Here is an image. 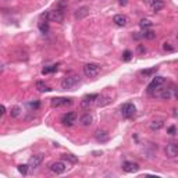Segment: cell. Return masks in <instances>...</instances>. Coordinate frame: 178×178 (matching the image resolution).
<instances>
[{"mask_svg": "<svg viewBox=\"0 0 178 178\" xmlns=\"http://www.w3.org/2000/svg\"><path fill=\"white\" fill-rule=\"evenodd\" d=\"M166 156L170 159L178 156V143H168L166 146Z\"/></svg>", "mask_w": 178, "mask_h": 178, "instance_id": "cell-9", "label": "cell"}, {"mask_svg": "<svg viewBox=\"0 0 178 178\" xmlns=\"http://www.w3.org/2000/svg\"><path fill=\"white\" fill-rule=\"evenodd\" d=\"M50 105H52V107H60V106L71 105V100L65 99V97H54V99H52Z\"/></svg>", "mask_w": 178, "mask_h": 178, "instance_id": "cell-10", "label": "cell"}, {"mask_svg": "<svg viewBox=\"0 0 178 178\" xmlns=\"http://www.w3.org/2000/svg\"><path fill=\"white\" fill-rule=\"evenodd\" d=\"M152 8H153V11H160L163 7H164V3H163L162 0H154V1H152Z\"/></svg>", "mask_w": 178, "mask_h": 178, "instance_id": "cell-19", "label": "cell"}, {"mask_svg": "<svg viewBox=\"0 0 178 178\" xmlns=\"http://www.w3.org/2000/svg\"><path fill=\"white\" fill-rule=\"evenodd\" d=\"M167 134H170V135H175L177 134V128H175V125H171L167 128Z\"/></svg>", "mask_w": 178, "mask_h": 178, "instance_id": "cell-31", "label": "cell"}, {"mask_svg": "<svg viewBox=\"0 0 178 178\" xmlns=\"http://www.w3.org/2000/svg\"><path fill=\"white\" fill-rule=\"evenodd\" d=\"M39 31H41L42 33H47L49 32V24L46 22V21H41V22H39Z\"/></svg>", "mask_w": 178, "mask_h": 178, "instance_id": "cell-24", "label": "cell"}, {"mask_svg": "<svg viewBox=\"0 0 178 178\" xmlns=\"http://www.w3.org/2000/svg\"><path fill=\"white\" fill-rule=\"evenodd\" d=\"M163 124H164L163 120H154V121L150 122V130L152 131H159L163 127Z\"/></svg>", "mask_w": 178, "mask_h": 178, "instance_id": "cell-17", "label": "cell"}, {"mask_svg": "<svg viewBox=\"0 0 178 178\" xmlns=\"http://www.w3.org/2000/svg\"><path fill=\"white\" fill-rule=\"evenodd\" d=\"M100 73V65L95 64V63H89V64L84 65V74L88 78H95Z\"/></svg>", "mask_w": 178, "mask_h": 178, "instance_id": "cell-2", "label": "cell"}, {"mask_svg": "<svg viewBox=\"0 0 178 178\" xmlns=\"http://www.w3.org/2000/svg\"><path fill=\"white\" fill-rule=\"evenodd\" d=\"M36 89L39 90V92H50V90H52V88H50V86H47L44 82H42V81H38L36 82Z\"/></svg>", "mask_w": 178, "mask_h": 178, "instance_id": "cell-16", "label": "cell"}, {"mask_svg": "<svg viewBox=\"0 0 178 178\" xmlns=\"http://www.w3.org/2000/svg\"><path fill=\"white\" fill-rule=\"evenodd\" d=\"M135 111H136V109L132 103H125L121 106V114L124 118H132L135 116Z\"/></svg>", "mask_w": 178, "mask_h": 178, "instance_id": "cell-4", "label": "cell"}, {"mask_svg": "<svg viewBox=\"0 0 178 178\" xmlns=\"http://www.w3.org/2000/svg\"><path fill=\"white\" fill-rule=\"evenodd\" d=\"M28 167H29V166H25V164H20V166H18V171H20L22 175H25L27 173H28Z\"/></svg>", "mask_w": 178, "mask_h": 178, "instance_id": "cell-30", "label": "cell"}, {"mask_svg": "<svg viewBox=\"0 0 178 178\" xmlns=\"http://www.w3.org/2000/svg\"><path fill=\"white\" fill-rule=\"evenodd\" d=\"M79 84H81V77L77 75V74H73V75H67V77L61 81V88L64 89V90H73V89H75Z\"/></svg>", "mask_w": 178, "mask_h": 178, "instance_id": "cell-1", "label": "cell"}, {"mask_svg": "<svg viewBox=\"0 0 178 178\" xmlns=\"http://www.w3.org/2000/svg\"><path fill=\"white\" fill-rule=\"evenodd\" d=\"M163 49H164V50H168V52H171V50H173V46H170V43H164L163 44Z\"/></svg>", "mask_w": 178, "mask_h": 178, "instance_id": "cell-33", "label": "cell"}, {"mask_svg": "<svg viewBox=\"0 0 178 178\" xmlns=\"http://www.w3.org/2000/svg\"><path fill=\"white\" fill-rule=\"evenodd\" d=\"M95 138H96L99 142H106L109 139V134L103 130H97L96 132H95Z\"/></svg>", "mask_w": 178, "mask_h": 178, "instance_id": "cell-15", "label": "cell"}, {"mask_svg": "<svg viewBox=\"0 0 178 178\" xmlns=\"http://www.w3.org/2000/svg\"><path fill=\"white\" fill-rule=\"evenodd\" d=\"M50 170H52L54 174H63V173L67 170V166H65V163H63V162H54L50 164Z\"/></svg>", "mask_w": 178, "mask_h": 178, "instance_id": "cell-8", "label": "cell"}, {"mask_svg": "<svg viewBox=\"0 0 178 178\" xmlns=\"http://www.w3.org/2000/svg\"><path fill=\"white\" fill-rule=\"evenodd\" d=\"M110 102H111V99H110V97H107V96L99 97V99H97V106H99V107H103V106L109 105Z\"/></svg>", "mask_w": 178, "mask_h": 178, "instance_id": "cell-21", "label": "cell"}, {"mask_svg": "<svg viewBox=\"0 0 178 178\" xmlns=\"http://www.w3.org/2000/svg\"><path fill=\"white\" fill-rule=\"evenodd\" d=\"M156 71H157V67H152V68H148V70H142V71H141V75H145V77H150V75H153Z\"/></svg>", "mask_w": 178, "mask_h": 178, "instance_id": "cell-20", "label": "cell"}, {"mask_svg": "<svg viewBox=\"0 0 178 178\" xmlns=\"http://www.w3.org/2000/svg\"><path fill=\"white\" fill-rule=\"evenodd\" d=\"M164 82H166V78H164V77H156V78H153V79H152V82L149 84V86H148V92L153 93L154 90L160 88V86H162Z\"/></svg>", "mask_w": 178, "mask_h": 178, "instance_id": "cell-6", "label": "cell"}, {"mask_svg": "<svg viewBox=\"0 0 178 178\" xmlns=\"http://www.w3.org/2000/svg\"><path fill=\"white\" fill-rule=\"evenodd\" d=\"M64 20V11L61 8H56L53 11H49V21L53 22H63Z\"/></svg>", "mask_w": 178, "mask_h": 178, "instance_id": "cell-5", "label": "cell"}, {"mask_svg": "<svg viewBox=\"0 0 178 178\" xmlns=\"http://www.w3.org/2000/svg\"><path fill=\"white\" fill-rule=\"evenodd\" d=\"M4 113H6V107L1 105V106H0V114H1V116H4Z\"/></svg>", "mask_w": 178, "mask_h": 178, "instance_id": "cell-34", "label": "cell"}, {"mask_svg": "<svg viewBox=\"0 0 178 178\" xmlns=\"http://www.w3.org/2000/svg\"><path fill=\"white\" fill-rule=\"evenodd\" d=\"M160 97L164 99V100H168V99L171 97V90H170V89H164V92L160 95Z\"/></svg>", "mask_w": 178, "mask_h": 178, "instance_id": "cell-27", "label": "cell"}, {"mask_svg": "<svg viewBox=\"0 0 178 178\" xmlns=\"http://www.w3.org/2000/svg\"><path fill=\"white\" fill-rule=\"evenodd\" d=\"M42 162H43V154H35L29 160V167L31 168H38L42 164Z\"/></svg>", "mask_w": 178, "mask_h": 178, "instance_id": "cell-11", "label": "cell"}, {"mask_svg": "<svg viewBox=\"0 0 178 178\" xmlns=\"http://www.w3.org/2000/svg\"><path fill=\"white\" fill-rule=\"evenodd\" d=\"M92 121H93V117L89 113H85L84 116H81V118H79V122H81L84 127H89L92 124Z\"/></svg>", "mask_w": 178, "mask_h": 178, "instance_id": "cell-14", "label": "cell"}, {"mask_svg": "<svg viewBox=\"0 0 178 178\" xmlns=\"http://www.w3.org/2000/svg\"><path fill=\"white\" fill-rule=\"evenodd\" d=\"M99 99V95L97 93H90V95H86V96L82 97L81 100V107L82 109H89L90 106L95 103V102Z\"/></svg>", "mask_w": 178, "mask_h": 178, "instance_id": "cell-3", "label": "cell"}, {"mask_svg": "<svg viewBox=\"0 0 178 178\" xmlns=\"http://www.w3.org/2000/svg\"><path fill=\"white\" fill-rule=\"evenodd\" d=\"M89 13V8L88 7H81L79 10H77V13H75V17H77L78 20H81V18H84L85 16H88Z\"/></svg>", "mask_w": 178, "mask_h": 178, "instance_id": "cell-18", "label": "cell"}, {"mask_svg": "<svg viewBox=\"0 0 178 178\" xmlns=\"http://www.w3.org/2000/svg\"><path fill=\"white\" fill-rule=\"evenodd\" d=\"M6 1H8V0H6Z\"/></svg>", "mask_w": 178, "mask_h": 178, "instance_id": "cell-38", "label": "cell"}, {"mask_svg": "<svg viewBox=\"0 0 178 178\" xmlns=\"http://www.w3.org/2000/svg\"><path fill=\"white\" fill-rule=\"evenodd\" d=\"M174 96H175V99H177V100H178V90H177V92L174 93Z\"/></svg>", "mask_w": 178, "mask_h": 178, "instance_id": "cell-37", "label": "cell"}, {"mask_svg": "<svg viewBox=\"0 0 178 178\" xmlns=\"http://www.w3.org/2000/svg\"><path fill=\"white\" fill-rule=\"evenodd\" d=\"M113 22H114L116 25H118V27H125V25L128 24V18H127V16H122V14H117V16H114Z\"/></svg>", "mask_w": 178, "mask_h": 178, "instance_id": "cell-13", "label": "cell"}, {"mask_svg": "<svg viewBox=\"0 0 178 178\" xmlns=\"http://www.w3.org/2000/svg\"><path fill=\"white\" fill-rule=\"evenodd\" d=\"M61 157L64 159V160H67V162L73 163V164H75V163L78 162V157H77V156H74V154H63Z\"/></svg>", "mask_w": 178, "mask_h": 178, "instance_id": "cell-22", "label": "cell"}, {"mask_svg": "<svg viewBox=\"0 0 178 178\" xmlns=\"http://www.w3.org/2000/svg\"><path fill=\"white\" fill-rule=\"evenodd\" d=\"M122 170L125 171V173H136L139 170V166L134 162H125L122 164Z\"/></svg>", "mask_w": 178, "mask_h": 178, "instance_id": "cell-12", "label": "cell"}, {"mask_svg": "<svg viewBox=\"0 0 178 178\" xmlns=\"http://www.w3.org/2000/svg\"><path fill=\"white\" fill-rule=\"evenodd\" d=\"M54 71H57V64L56 65H49V67H44L43 70H42V74H50V73H54Z\"/></svg>", "mask_w": 178, "mask_h": 178, "instance_id": "cell-25", "label": "cell"}, {"mask_svg": "<svg viewBox=\"0 0 178 178\" xmlns=\"http://www.w3.org/2000/svg\"><path fill=\"white\" fill-rule=\"evenodd\" d=\"M131 59H132V53H131L130 50H125L124 54H122V60H124V61H130Z\"/></svg>", "mask_w": 178, "mask_h": 178, "instance_id": "cell-29", "label": "cell"}, {"mask_svg": "<svg viewBox=\"0 0 178 178\" xmlns=\"http://www.w3.org/2000/svg\"><path fill=\"white\" fill-rule=\"evenodd\" d=\"M20 107H18V106H14V107H13L11 109V111H10V113H11V117H18V116H20Z\"/></svg>", "mask_w": 178, "mask_h": 178, "instance_id": "cell-28", "label": "cell"}, {"mask_svg": "<svg viewBox=\"0 0 178 178\" xmlns=\"http://www.w3.org/2000/svg\"><path fill=\"white\" fill-rule=\"evenodd\" d=\"M118 3L121 4V6H127V4H128V0H118Z\"/></svg>", "mask_w": 178, "mask_h": 178, "instance_id": "cell-35", "label": "cell"}, {"mask_svg": "<svg viewBox=\"0 0 178 178\" xmlns=\"http://www.w3.org/2000/svg\"><path fill=\"white\" fill-rule=\"evenodd\" d=\"M29 107H31V109H33V110H36L38 109V107H39V106H41V103H39V102H31V103H29Z\"/></svg>", "mask_w": 178, "mask_h": 178, "instance_id": "cell-32", "label": "cell"}, {"mask_svg": "<svg viewBox=\"0 0 178 178\" xmlns=\"http://www.w3.org/2000/svg\"><path fill=\"white\" fill-rule=\"evenodd\" d=\"M152 25H153V22H152V21H149V20H141V22H139V27H141V28H143V29L150 28Z\"/></svg>", "mask_w": 178, "mask_h": 178, "instance_id": "cell-26", "label": "cell"}, {"mask_svg": "<svg viewBox=\"0 0 178 178\" xmlns=\"http://www.w3.org/2000/svg\"><path fill=\"white\" fill-rule=\"evenodd\" d=\"M75 120H77V114L74 113V111H68V113H65L61 117V124L65 127H71L75 122Z\"/></svg>", "mask_w": 178, "mask_h": 178, "instance_id": "cell-7", "label": "cell"}, {"mask_svg": "<svg viewBox=\"0 0 178 178\" xmlns=\"http://www.w3.org/2000/svg\"><path fill=\"white\" fill-rule=\"evenodd\" d=\"M142 38L152 41V39H154V38H156V33H154L153 31H146V29H145V32H142Z\"/></svg>", "mask_w": 178, "mask_h": 178, "instance_id": "cell-23", "label": "cell"}, {"mask_svg": "<svg viewBox=\"0 0 178 178\" xmlns=\"http://www.w3.org/2000/svg\"><path fill=\"white\" fill-rule=\"evenodd\" d=\"M138 50H139L141 53H145V52H146V49L143 47V46H139V47H138Z\"/></svg>", "mask_w": 178, "mask_h": 178, "instance_id": "cell-36", "label": "cell"}]
</instances>
